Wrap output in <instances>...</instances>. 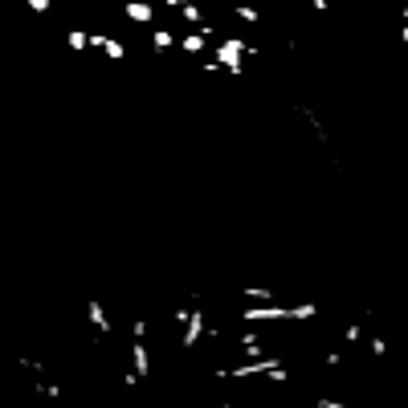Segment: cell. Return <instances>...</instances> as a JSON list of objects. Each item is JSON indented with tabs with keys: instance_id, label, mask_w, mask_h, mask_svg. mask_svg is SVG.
<instances>
[{
	"instance_id": "4",
	"label": "cell",
	"mask_w": 408,
	"mask_h": 408,
	"mask_svg": "<svg viewBox=\"0 0 408 408\" xmlns=\"http://www.w3.org/2000/svg\"><path fill=\"white\" fill-rule=\"evenodd\" d=\"M131 372L143 380V376H151V351H147V339H131Z\"/></svg>"
},
{
	"instance_id": "16",
	"label": "cell",
	"mask_w": 408,
	"mask_h": 408,
	"mask_svg": "<svg viewBox=\"0 0 408 408\" xmlns=\"http://www.w3.org/2000/svg\"><path fill=\"white\" fill-rule=\"evenodd\" d=\"M318 408H351V405H343V400H335V396H323V400H318Z\"/></svg>"
},
{
	"instance_id": "8",
	"label": "cell",
	"mask_w": 408,
	"mask_h": 408,
	"mask_svg": "<svg viewBox=\"0 0 408 408\" xmlns=\"http://www.w3.org/2000/svg\"><path fill=\"white\" fill-rule=\"evenodd\" d=\"M176 45H180V41L171 37V29H155V33H151V49H155V53H168V49H176Z\"/></svg>"
},
{
	"instance_id": "2",
	"label": "cell",
	"mask_w": 408,
	"mask_h": 408,
	"mask_svg": "<svg viewBox=\"0 0 408 408\" xmlns=\"http://www.w3.org/2000/svg\"><path fill=\"white\" fill-rule=\"evenodd\" d=\"M204 311H188V318H184V335H180V347L184 351H196L200 347V339H204Z\"/></svg>"
},
{
	"instance_id": "5",
	"label": "cell",
	"mask_w": 408,
	"mask_h": 408,
	"mask_svg": "<svg viewBox=\"0 0 408 408\" xmlns=\"http://www.w3.org/2000/svg\"><path fill=\"white\" fill-rule=\"evenodd\" d=\"M86 318H90V327H94L98 335H111V331H115V323H111L106 307H102V302H94V298L86 302Z\"/></svg>"
},
{
	"instance_id": "19",
	"label": "cell",
	"mask_w": 408,
	"mask_h": 408,
	"mask_svg": "<svg viewBox=\"0 0 408 408\" xmlns=\"http://www.w3.org/2000/svg\"><path fill=\"white\" fill-rule=\"evenodd\" d=\"M307 4H311L314 13H327V0H307Z\"/></svg>"
},
{
	"instance_id": "17",
	"label": "cell",
	"mask_w": 408,
	"mask_h": 408,
	"mask_svg": "<svg viewBox=\"0 0 408 408\" xmlns=\"http://www.w3.org/2000/svg\"><path fill=\"white\" fill-rule=\"evenodd\" d=\"M400 45H408V8L400 13Z\"/></svg>"
},
{
	"instance_id": "9",
	"label": "cell",
	"mask_w": 408,
	"mask_h": 408,
	"mask_svg": "<svg viewBox=\"0 0 408 408\" xmlns=\"http://www.w3.org/2000/svg\"><path fill=\"white\" fill-rule=\"evenodd\" d=\"M180 17H184L188 24H209V17H204V8H200V4H192V0H188V4L180 8Z\"/></svg>"
},
{
	"instance_id": "10",
	"label": "cell",
	"mask_w": 408,
	"mask_h": 408,
	"mask_svg": "<svg viewBox=\"0 0 408 408\" xmlns=\"http://www.w3.org/2000/svg\"><path fill=\"white\" fill-rule=\"evenodd\" d=\"M66 45L78 49V53H82V49H90V33H82V29H70V33H66Z\"/></svg>"
},
{
	"instance_id": "3",
	"label": "cell",
	"mask_w": 408,
	"mask_h": 408,
	"mask_svg": "<svg viewBox=\"0 0 408 408\" xmlns=\"http://www.w3.org/2000/svg\"><path fill=\"white\" fill-rule=\"evenodd\" d=\"M90 49H98V53L111 57V62H122V57H127V45H122L119 37H111V33H90Z\"/></svg>"
},
{
	"instance_id": "7",
	"label": "cell",
	"mask_w": 408,
	"mask_h": 408,
	"mask_svg": "<svg viewBox=\"0 0 408 408\" xmlns=\"http://www.w3.org/2000/svg\"><path fill=\"white\" fill-rule=\"evenodd\" d=\"M180 49H184L188 57H200V53L209 49V33H204V29H200V33H184V37H180Z\"/></svg>"
},
{
	"instance_id": "6",
	"label": "cell",
	"mask_w": 408,
	"mask_h": 408,
	"mask_svg": "<svg viewBox=\"0 0 408 408\" xmlns=\"http://www.w3.org/2000/svg\"><path fill=\"white\" fill-rule=\"evenodd\" d=\"M122 13H127V21H135V24H151L155 21V8H151L147 0H127Z\"/></svg>"
},
{
	"instance_id": "1",
	"label": "cell",
	"mask_w": 408,
	"mask_h": 408,
	"mask_svg": "<svg viewBox=\"0 0 408 408\" xmlns=\"http://www.w3.org/2000/svg\"><path fill=\"white\" fill-rule=\"evenodd\" d=\"M245 53H253V49L245 45L241 37H220V45H216V62H220L229 73H241L245 70Z\"/></svg>"
},
{
	"instance_id": "11",
	"label": "cell",
	"mask_w": 408,
	"mask_h": 408,
	"mask_svg": "<svg viewBox=\"0 0 408 408\" xmlns=\"http://www.w3.org/2000/svg\"><path fill=\"white\" fill-rule=\"evenodd\" d=\"M241 294H245L249 302H274V290H269V286H245Z\"/></svg>"
},
{
	"instance_id": "18",
	"label": "cell",
	"mask_w": 408,
	"mask_h": 408,
	"mask_svg": "<svg viewBox=\"0 0 408 408\" xmlns=\"http://www.w3.org/2000/svg\"><path fill=\"white\" fill-rule=\"evenodd\" d=\"M131 331H135L139 339H147V318H135V323H131Z\"/></svg>"
},
{
	"instance_id": "13",
	"label": "cell",
	"mask_w": 408,
	"mask_h": 408,
	"mask_svg": "<svg viewBox=\"0 0 408 408\" xmlns=\"http://www.w3.org/2000/svg\"><path fill=\"white\" fill-rule=\"evenodd\" d=\"M343 339H347L351 347H360V343H363V327H360V323H347V327H343Z\"/></svg>"
},
{
	"instance_id": "15",
	"label": "cell",
	"mask_w": 408,
	"mask_h": 408,
	"mask_svg": "<svg viewBox=\"0 0 408 408\" xmlns=\"http://www.w3.org/2000/svg\"><path fill=\"white\" fill-rule=\"evenodd\" d=\"M367 351H372L376 360H384L388 356V339H367Z\"/></svg>"
},
{
	"instance_id": "20",
	"label": "cell",
	"mask_w": 408,
	"mask_h": 408,
	"mask_svg": "<svg viewBox=\"0 0 408 408\" xmlns=\"http://www.w3.org/2000/svg\"><path fill=\"white\" fill-rule=\"evenodd\" d=\"M164 4H168V8H184V4H188V0H164Z\"/></svg>"
},
{
	"instance_id": "14",
	"label": "cell",
	"mask_w": 408,
	"mask_h": 408,
	"mask_svg": "<svg viewBox=\"0 0 408 408\" xmlns=\"http://www.w3.org/2000/svg\"><path fill=\"white\" fill-rule=\"evenodd\" d=\"M24 4H29V13H33V17H45L49 8H53V0H24Z\"/></svg>"
},
{
	"instance_id": "12",
	"label": "cell",
	"mask_w": 408,
	"mask_h": 408,
	"mask_svg": "<svg viewBox=\"0 0 408 408\" xmlns=\"http://www.w3.org/2000/svg\"><path fill=\"white\" fill-rule=\"evenodd\" d=\"M237 17L245 24H262V8H253V4H237Z\"/></svg>"
}]
</instances>
